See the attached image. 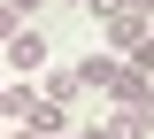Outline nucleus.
<instances>
[{
  "instance_id": "obj_1",
  "label": "nucleus",
  "mask_w": 154,
  "mask_h": 139,
  "mask_svg": "<svg viewBox=\"0 0 154 139\" xmlns=\"http://www.w3.org/2000/svg\"><path fill=\"white\" fill-rule=\"evenodd\" d=\"M100 46L123 54V62H139V54L154 46V16H116V23H100Z\"/></svg>"
},
{
  "instance_id": "obj_2",
  "label": "nucleus",
  "mask_w": 154,
  "mask_h": 139,
  "mask_svg": "<svg viewBox=\"0 0 154 139\" xmlns=\"http://www.w3.org/2000/svg\"><path fill=\"white\" fill-rule=\"evenodd\" d=\"M46 54H54V46H46V31H31V23H23L16 39L0 46V62H8L16 77H38V70H46Z\"/></svg>"
},
{
  "instance_id": "obj_3",
  "label": "nucleus",
  "mask_w": 154,
  "mask_h": 139,
  "mask_svg": "<svg viewBox=\"0 0 154 139\" xmlns=\"http://www.w3.org/2000/svg\"><path fill=\"white\" fill-rule=\"evenodd\" d=\"M38 100H46V93H38V77H8V85H0V116H8V124H31Z\"/></svg>"
},
{
  "instance_id": "obj_4",
  "label": "nucleus",
  "mask_w": 154,
  "mask_h": 139,
  "mask_svg": "<svg viewBox=\"0 0 154 139\" xmlns=\"http://www.w3.org/2000/svg\"><path fill=\"white\" fill-rule=\"evenodd\" d=\"M77 77H85V93H100V100H108V93H116V77H123V54H108V46H100V54H85V62H77Z\"/></svg>"
},
{
  "instance_id": "obj_5",
  "label": "nucleus",
  "mask_w": 154,
  "mask_h": 139,
  "mask_svg": "<svg viewBox=\"0 0 154 139\" xmlns=\"http://www.w3.org/2000/svg\"><path fill=\"white\" fill-rule=\"evenodd\" d=\"M38 93L54 100V108H77V100H85V77H77V62H69V70H38Z\"/></svg>"
},
{
  "instance_id": "obj_6",
  "label": "nucleus",
  "mask_w": 154,
  "mask_h": 139,
  "mask_svg": "<svg viewBox=\"0 0 154 139\" xmlns=\"http://www.w3.org/2000/svg\"><path fill=\"white\" fill-rule=\"evenodd\" d=\"M77 139H123V124H116V116H93V124H77Z\"/></svg>"
},
{
  "instance_id": "obj_7",
  "label": "nucleus",
  "mask_w": 154,
  "mask_h": 139,
  "mask_svg": "<svg viewBox=\"0 0 154 139\" xmlns=\"http://www.w3.org/2000/svg\"><path fill=\"white\" fill-rule=\"evenodd\" d=\"M85 16H100V23H116V16H131V0H85Z\"/></svg>"
},
{
  "instance_id": "obj_8",
  "label": "nucleus",
  "mask_w": 154,
  "mask_h": 139,
  "mask_svg": "<svg viewBox=\"0 0 154 139\" xmlns=\"http://www.w3.org/2000/svg\"><path fill=\"white\" fill-rule=\"evenodd\" d=\"M16 31H23V16H16V8H8V0H0V46L16 39Z\"/></svg>"
},
{
  "instance_id": "obj_9",
  "label": "nucleus",
  "mask_w": 154,
  "mask_h": 139,
  "mask_svg": "<svg viewBox=\"0 0 154 139\" xmlns=\"http://www.w3.org/2000/svg\"><path fill=\"white\" fill-rule=\"evenodd\" d=\"M8 8H16V16H23V23H31V16H38V8H46V0H8Z\"/></svg>"
},
{
  "instance_id": "obj_10",
  "label": "nucleus",
  "mask_w": 154,
  "mask_h": 139,
  "mask_svg": "<svg viewBox=\"0 0 154 139\" xmlns=\"http://www.w3.org/2000/svg\"><path fill=\"white\" fill-rule=\"evenodd\" d=\"M131 16H154V0H131Z\"/></svg>"
},
{
  "instance_id": "obj_11",
  "label": "nucleus",
  "mask_w": 154,
  "mask_h": 139,
  "mask_svg": "<svg viewBox=\"0 0 154 139\" xmlns=\"http://www.w3.org/2000/svg\"><path fill=\"white\" fill-rule=\"evenodd\" d=\"M8 139H38V131H23V124H8Z\"/></svg>"
},
{
  "instance_id": "obj_12",
  "label": "nucleus",
  "mask_w": 154,
  "mask_h": 139,
  "mask_svg": "<svg viewBox=\"0 0 154 139\" xmlns=\"http://www.w3.org/2000/svg\"><path fill=\"white\" fill-rule=\"evenodd\" d=\"M54 8H85V0H54Z\"/></svg>"
},
{
  "instance_id": "obj_13",
  "label": "nucleus",
  "mask_w": 154,
  "mask_h": 139,
  "mask_svg": "<svg viewBox=\"0 0 154 139\" xmlns=\"http://www.w3.org/2000/svg\"><path fill=\"white\" fill-rule=\"evenodd\" d=\"M146 100H154V77H146Z\"/></svg>"
},
{
  "instance_id": "obj_14",
  "label": "nucleus",
  "mask_w": 154,
  "mask_h": 139,
  "mask_svg": "<svg viewBox=\"0 0 154 139\" xmlns=\"http://www.w3.org/2000/svg\"><path fill=\"white\" fill-rule=\"evenodd\" d=\"M62 139H77V131H62Z\"/></svg>"
}]
</instances>
